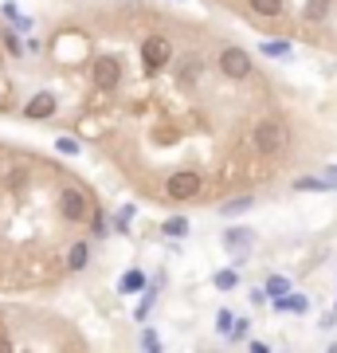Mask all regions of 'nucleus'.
Listing matches in <instances>:
<instances>
[{
  "mask_svg": "<svg viewBox=\"0 0 337 353\" xmlns=\"http://www.w3.org/2000/svg\"><path fill=\"white\" fill-rule=\"evenodd\" d=\"M161 232L165 236H173V240H181V236H188V220L185 216H169V220L161 224Z\"/></svg>",
  "mask_w": 337,
  "mask_h": 353,
  "instance_id": "4468645a",
  "label": "nucleus"
},
{
  "mask_svg": "<svg viewBox=\"0 0 337 353\" xmlns=\"http://www.w3.org/2000/svg\"><path fill=\"white\" fill-rule=\"evenodd\" d=\"M169 59H173V43H169V36H145L141 39V63H145L150 75H157Z\"/></svg>",
  "mask_w": 337,
  "mask_h": 353,
  "instance_id": "39448f33",
  "label": "nucleus"
},
{
  "mask_svg": "<svg viewBox=\"0 0 337 353\" xmlns=\"http://www.w3.org/2000/svg\"><path fill=\"white\" fill-rule=\"evenodd\" d=\"M212 283H216L220 290H232V287L239 283V275H236V271H216V279H212Z\"/></svg>",
  "mask_w": 337,
  "mask_h": 353,
  "instance_id": "4be33fe9",
  "label": "nucleus"
},
{
  "mask_svg": "<svg viewBox=\"0 0 337 353\" xmlns=\"http://www.w3.org/2000/svg\"><path fill=\"white\" fill-rule=\"evenodd\" d=\"M0 39H4V48H8V55H16V59L24 55V43H20V39H16L12 32H0Z\"/></svg>",
  "mask_w": 337,
  "mask_h": 353,
  "instance_id": "5701e85b",
  "label": "nucleus"
},
{
  "mask_svg": "<svg viewBox=\"0 0 337 353\" xmlns=\"http://www.w3.org/2000/svg\"><path fill=\"white\" fill-rule=\"evenodd\" d=\"M55 208H59L63 224H87L90 212H94L90 196L79 189V185H59V192H55Z\"/></svg>",
  "mask_w": 337,
  "mask_h": 353,
  "instance_id": "f257e3e1",
  "label": "nucleus"
},
{
  "mask_svg": "<svg viewBox=\"0 0 337 353\" xmlns=\"http://www.w3.org/2000/svg\"><path fill=\"white\" fill-rule=\"evenodd\" d=\"M275 310H290V314H306V310H310V303H306V299H302V294H283V299H275Z\"/></svg>",
  "mask_w": 337,
  "mask_h": 353,
  "instance_id": "f8f14e48",
  "label": "nucleus"
},
{
  "mask_svg": "<svg viewBox=\"0 0 337 353\" xmlns=\"http://www.w3.org/2000/svg\"><path fill=\"white\" fill-rule=\"evenodd\" d=\"M263 290H267V299H283V294H287V290H290V283H287V279H283V275H271V279H267V287H263Z\"/></svg>",
  "mask_w": 337,
  "mask_h": 353,
  "instance_id": "a211bd4d",
  "label": "nucleus"
},
{
  "mask_svg": "<svg viewBox=\"0 0 337 353\" xmlns=\"http://www.w3.org/2000/svg\"><path fill=\"white\" fill-rule=\"evenodd\" d=\"M87 263H90V240L71 243V252H67V271H83Z\"/></svg>",
  "mask_w": 337,
  "mask_h": 353,
  "instance_id": "9d476101",
  "label": "nucleus"
},
{
  "mask_svg": "<svg viewBox=\"0 0 337 353\" xmlns=\"http://www.w3.org/2000/svg\"><path fill=\"white\" fill-rule=\"evenodd\" d=\"M325 8H329V0H310L306 4V20H325Z\"/></svg>",
  "mask_w": 337,
  "mask_h": 353,
  "instance_id": "412c9836",
  "label": "nucleus"
},
{
  "mask_svg": "<svg viewBox=\"0 0 337 353\" xmlns=\"http://www.w3.org/2000/svg\"><path fill=\"white\" fill-rule=\"evenodd\" d=\"M251 243H255V232L251 228H232L224 236V248L232 255H243V252H251Z\"/></svg>",
  "mask_w": 337,
  "mask_h": 353,
  "instance_id": "6e6552de",
  "label": "nucleus"
},
{
  "mask_svg": "<svg viewBox=\"0 0 337 353\" xmlns=\"http://www.w3.org/2000/svg\"><path fill=\"white\" fill-rule=\"evenodd\" d=\"M325 173H329V185H337V165L334 169H325Z\"/></svg>",
  "mask_w": 337,
  "mask_h": 353,
  "instance_id": "c85d7f7f",
  "label": "nucleus"
},
{
  "mask_svg": "<svg viewBox=\"0 0 337 353\" xmlns=\"http://www.w3.org/2000/svg\"><path fill=\"white\" fill-rule=\"evenodd\" d=\"M247 4H251L255 16H278L283 12V0H247Z\"/></svg>",
  "mask_w": 337,
  "mask_h": 353,
  "instance_id": "2eb2a0df",
  "label": "nucleus"
},
{
  "mask_svg": "<svg viewBox=\"0 0 337 353\" xmlns=\"http://www.w3.org/2000/svg\"><path fill=\"white\" fill-rule=\"evenodd\" d=\"M287 141H290V130H287V122H278V118H263L259 126L251 130V145H255V153H263V157L283 153Z\"/></svg>",
  "mask_w": 337,
  "mask_h": 353,
  "instance_id": "f03ea898",
  "label": "nucleus"
},
{
  "mask_svg": "<svg viewBox=\"0 0 337 353\" xmlns=\"http://www.w3.org/2000/svg\"><path fill=\"white\" fill-rule=\"evenodd\" d=\"M55 150L67 153V157H75V153H79V141H75V138H55Z\"/></svg>",
  "mask_w": 337,
  "mask_h": 353,
  "instance_id": "a878e982",
  "label": "nucleus"
},
{
  "mask_svg": "<svg viewBox=\"0 0 337 353\" xmlns=\"http://www.w3.org/2000/svg\"><path fill=\"white\" fill-rule=\"evenodd\" d=\"M55 110H59V99H55L51 90H39V94H32V99L24 102V118H32V122H48Z\"/></svg>",
  "mask_w": 337,
  "mask_h": 353,
  "instance_id": "0eeeda50",
  "label": "nucleus"
},
{
  "mask_svg": "<svg viewBox=\"0 0 337 353\" xmlns=\"http://www.w3.org/2000/svg\"><path fill=\"white\" fill-rule=\"evenodd\" d=\"M251 204H255L251 196H232L227 204H220V212H224V216H239V212H247Z\"/></svg>",
  "mask_w": 337,
  "mask_h": 353,
  "instance_id": "f3484780",
  "label": "nucleus"
},
{
  "mask_svg": "<svg viewBox=\"0 0 337 353\" xmlns=\"http://www.w3.org/2000/svg\"><path fill=\"white\" fill-rule=\"evenodd\" d=\"M141 345H145V350H161V338H157L153 330H141Z\"/></svg>",
  "mask_w": 337,
  "mask_h": 353,
  "instance_id": "cd10ccee",
  "label": "nucleus"
},
{
  "mask_svg": "<svg viewBox=\"0 0 337 353\" xmlns=\"http://www.w3.org/2000/svg\"><path fill=\"white\" fill-rule=\"evenodd\" d=\"M122 75H125L122 55H94V59H90V83L99 90H114L122 83Z\"/></svg>",
  "mask_w": 337,
  "mask_h": 353,
  "instance_id": "20e7f679",
  "label": "nucleus"
},
{
  "mask_svg": "<svg viewBox=\"0 0 337 353\" xmlns=\"http://www.w3.org/2000/svg\"><path fill=\"white\" fill-rule=\"evenodd\" d=\"M118 290H122V294H138V290H145V275H141V271H125L122 283H118Z\"/></svg>",
  "mask_w": 337,
  "mask_h": 353,
  "instance_id": "ddd939ff",
  "label": "nucleus"
},
{
  "mask_svg": "<svg viewBox=\"0 0 337 353\" xmlns=\"http://www.w3.org/2000/svg\"><path fill=\"white\" fill-rule=\"evenodd\" d=\"M216 326H220V334H232V326H236V318L227 314V310H220V314H216Z\"/></svg>",
  "mask_w": 337,
  "mask_h": 353,
  "instance_id": "bb28decb",
  "label": "nucleus"
},
{
  "mask_svg": "<svg viewBox=\"0 0 337 353\" xmlns=\"http://www.w3.org/2000/svg\"><path fill=\"white\" fill-rule=\"evenodd\" d=\"M200 75H204V59H200L196 51H188L185 59L176 63V79H181V83H196Z\"/></svg>",
  "mask_w": 337,
  "mask_h": 353,
  "instance_id": "1a4fd4ad",
  "label": "nucleus"
},
{
  "mask_svg": "<svg viewBox=\"0 0 337 353\" xmlns=\"http://www.w3.org/2000/svg\"><path fill=\"white\" fill-rule=\"evenodd\" d=\"M294 189H298V192H325V189H329V181H318V176H302V181H294Z\"/></svg>",
  "mask_w": 337,
  "mask_h": 353,
  "instance_id": "6ab92c4d",
  "label": "nucleus"
},
{
  "mask_svg": "<svg viewBox=\"0 0 337 353\" xmlns=\"http://www.w3.org/2000/svg\"><path fill=\"white\" fill-rule=\"evenodd\" d=\"M153 303H157V290H150V294H145V299H141V306H138V322H145V318H150Z\"/></svg>",
  "mask_w": 337,
  "mask_h": 353,
  "instance_id": "b1692460",
  "label": "nucleus"
},
{
  "mask_svg": "<svg viewBox=\"0 0 337 353\" xmlns=\"http://www.w3.org/2000/svg\"><path fill=\"white\" fill-rule=\"evenodd\" d=\"M130 220H134V204H125L122 212L114 216V228H118V232L125 236V232H130Z\"/></svg>",
  "mask_w": 337,
  "mask_h": 353,
  "instance_id": "aec40b11",
  "label": "nucleus"
},
{
  "mask_svg": "<svg viewBox=\"0 0 337 353\" xmlns=\"http://www.w3.org/2000/svg\"><path fill=\"white\" fill-rule=\"evenodd\" d=\"M0 16H8V24H16L20 32H32V16H24L12 0H4V4H0Z\"/></svg>",
  "mask_w": 337,
  "mask_h": 353,
  "instance_id": "9b49d317",
  "label": "nucleus"
},
{
  "mask_svg": "<svg viewBox=\"0 0 337 353\" xmlns=\"http://www.w3.org/2000/svg\"><path fill=\"white\" fill-rule=\"evenodd\" d=\"M247 330H251L247 318H236V326H232V334H227V338H232V341H243V338H247Z\"/></svg>",
  "mask_w": 337,
  "mask_h": 353,
  "instance_id": "393cba45",
  "label": "nucleus"
},
{
  "mask_svg": "<svg viewBox=\"0 0 337 353\" xmlns=\"http://www.w3.org/2000/svg\"><path fill=\"white\" fill-rule=\"evenodd\" d=\"M263 55H271V59H287L290 43H287V39H267V43H263Z\"/></svg>",
  "mask_w": 337,
  "mask_h": 353,
  "instance_id": "dca6fc26",
  "label": "nucleus"
},
{
  "mask_svg": "<svg viewBox=\"0 0 337 353\" xmlns=\"http://www.w3.org/2000/svg\"><path fill=\"white\" fill-rule=\"evenodd\" d=\"M220 71H224V79H251V55L243 48H224L220 51Z\"/></svg>",
  "mask_w": 337,
  "mask_h": 353,
  "instance_id": "423d86ee",
  "label": "nucleus"
},
{
  "mask_svg": "<svg viewBox=\"0 0 337 353\" xmlns=\"http://www.w3.org/2000/svg\"><path fill=\"white\" fill-rule=\"evenodd\" d=\"M200 189H204V176L192 173V169H176V173L165 176V196L173 204H185L192 196H200Z\"/></svg>",
  "mask_w": 337,
  "mask_h": 353,
  "instance_id": "7ed1b4c3",
  "label": "nucleus"
}]
</instances>
